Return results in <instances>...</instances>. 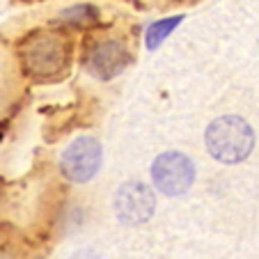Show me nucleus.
I'll use <instances>...</instances> for the list:
<instances>
[{"label": "nucleus", "instance_id": "423d86ee", "mask_svg": "<svg viewBox=\"0 0 259 259\" xmlns=\"http://www.w3.org/2000/svg\"><path fill=\"white\" fill-rule=\"evenodd\" d=\"M128 62H131V53L126 51V46L122 41L115 39H106L101 44H97L92 49V53L88 55V69L99 80H110L115 76H119Z\"/></svg>", "mask_w": 259, "mask_h": 259}, {"label": "nucleus", "instance_id": "20e7f679", "mask_svg": "<svg viewBox=\"0 0 259 259\" xmlns=\"http://www.w3.org/2000/svg\"><path fill=\"white\" fill-rule=\"evenodd\" d=\"M101 145L92 136H80L71 142L60 156V172L73 184L90 181L101 167Z\"/></svg>", "mask_w": 259, "mask_h": 259}, {"label": "nucleus", "instance_id": "0eeeda50", "mask_svg": "<svg viewBox=\"0 0 259 259\" xmlns=\"http://www.w3.org/2000/svg\"><path fill=\"white\" fill-rule=\"evenodd\" d=\"M181 19H184V16L177 14V16H170V19H161V21H156V23L149 25V28H147V34H145L147 49H149V51L158 49V46L165 41L167 34H170L172 30H175L177 25L181 23Z\"/></svg>", "mask_w": 259, "mask_h": 259}, {"label": "nucleus", "instance_id": "39448f33", "mask_svg": "<svg viewBox=\"0 0 259 259\" xmlns=\"http://www.w3.org/2000/svg\"><path fill=\"white\" fill-rule=\"evenodd\" d=\"M113 209L124 225H142L156 211V195L142 181H124L115 191Z\"/></svg>", "mask_w": 259, "mask_h": 259}, {"label": "nucleus", "instance_id": "f257e3e1", "mask_svg": "<svg viewBox=\"0 0 259 259\" xmlns=\"http://www.w3.org/2000/svg\"><path fill=\"white\" fill-rule=\"evenodd\" d=\"M19 58L30 78L41 83L58 80L71 62V41L60 30H34L19 46Z\"/></svg>", "mask_w": 259, "mask_h": 259}, {"label": "nucleus", "instance_id": "f03ea898", "mask_svg": "<svg viewBox=\"0 0 259 259\" xmlns=\"http://www.w3.org/2000/svg\"><path fill=\"white\" fill-rule=\"evenodd\" d=\"M204 145L215 161L234 165L252 154L254 131L239 115H223L215 117L204 131Z\"/></svg>", "mask_w": 259, "mask_h": 259}, {"label": "nucleus", "instance_id": "7ed1b4c3", "mask_svg": "<svg viewBox=\"0 0 259 259\" xmlns=\"http://www.w3.org/2000/svg\"><path fill=\"white\" fill-rule=\"evenodd\" d=\"M152 181L163 195H184L195 181V165L186 154L163 152L152 163Z\"/></svg>", "mask_w": 259, "mask_h": 259}]
</instances>
